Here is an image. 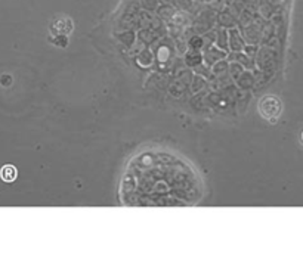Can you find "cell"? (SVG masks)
Wrapping results in <instances>:
<instances>
[{"label":"cell","mask_w":303,"mask_h":267,"mask_svg":"<svg viewBox=\"0 0 303 267\" xmlns=\"http://www.w3.org/2000/svg\"><path fill=\"white\" fill-rule=\"evenodd\" d=\"M52 42L55 43V46H59V48H65L68 45L67 35H56V39H53Z\"/></svg>","instance_id":"cell-5"},{"label":"cell","mask_w":303,"mask_h":267,"mask_svg":"<svg viewBox=\"0 0 303 267\" xmlns=\"http://www.w3.org/2000/svg\"><path fill=\"white\" fill-rule=\"evenodd\" d=\"M198 170L178 152L148 146L129 160L120 179L119 198L129 207H188L203 198Z\"/></svg>","instance_id":"cell-1"},{"label":"cell","mask_w":303,"mask_h":267,"mask_svg":"<svg viewBox=\"0 0 303 267\" xmlns=\"http://www.w3.org/2000/svg\"><path fill=\"white\" fill-rule=\"evenodd\" d=\"M259 112L265 120L275 123L283 112V102L274 95H267L259 100Z\"/></svg>","instance_id":"cell-2"},{"label":"cell","mask_w":303,"mask_h":267,"mask_svg":"<svg viewBox=\"0 0 303 267\" xmlns=\"http://www.w3.org/2000/svg\"><path fill=\"white\" fill-rule=\"evenodd\" d=\"M300 142L303 143V132H302V134H300Z\"/></svg>","instance_id":"cell-6"},{"label":"cell","mask_w":303,"mask_h":267,"mask_svg":"<svg viewBox=\"0 0 303 267\" xmlns=\"http://www.w3.org/2000/svg\"><path fill=\"white\" fill-rule=\"evenodd\" d=\"M51 33L55 34V35H68L74 25H72V21L67 17H62V18H55L52 22H51Z\"/></svg>","instance_id":"cell-3"},{"label":"cell","mask_w":303,"mask_h":267,"mask_svg":"<svg viewBox=\"0 0 303 267\" xmlns=\"http://www.w3.org/2000/svg\"><path fill=\"white\" fill-rule=\"evenodd\" d=\"M17 177H18V170L14 166L8 164V166L2 167V170H0V179H2L3 182H6V183L14 182Z\"/></svg>","instance_id":"cell-4"}]
</instances>
